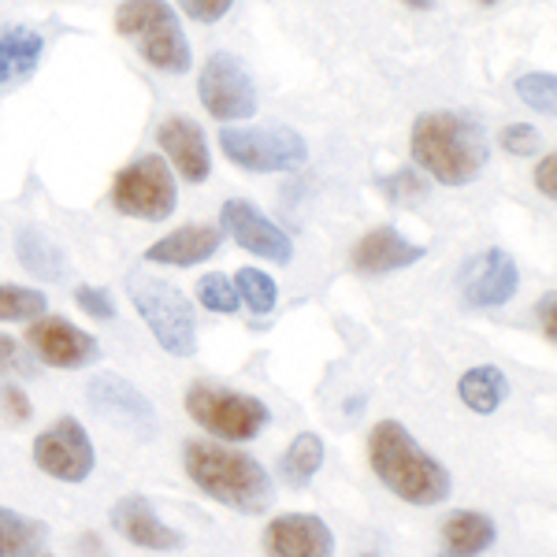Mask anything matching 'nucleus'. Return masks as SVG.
<instances>
[{
    "label": "nucleus",
    "mask_w": 557,
    "mask_h": 557,
    "mask_svg": "<svg viewBox=\"0 0 557 557\" xmlns=\"http://www.w3.org/2000/svg\"><path fill=\"white\" fill-rule=\"evenodd\" d=\"M412 160L443 186H469L491 160L487 131L465 112H424L412 123Z\"/></svg>",
    "instance_id": "nucleus-1"
},
{
    "label": "nucleus",
    "mask_w": 557,
    "mask_h": 557,
    "mask_svg": "<svg viewBox=\"0 0 557 557\" xmlns=\"http://www.w3.org/2000/svg\"><path fill=\"white\" fill-rule=\"evenodd\" d=\"M368 461L380 483L391 494H398L409 506H443L454 494V480L424 446L409 435L398 420H380L368 435Z\"/></svg>",
    "instance_id": "nucleus-2"
},
{
    "label": "nucleus",
    "mask_w": 557,
    "mask_h": 557,
    "mask_svg": "<svg viewBox=\"0 0 557 557\" xmlns=\"http://www.w3.org/2000/svg\"><path fill=\"white\" fill-rule=\"evenodd\" d=\"M183 465L186 475L197 483V491H205L220 506L246 517H260L272 509L275 483L257 457L242 454L235 446H215V443H201V438H190L183 446Z\"/></svg>",
    "instance_id": "nucleus-3"
},
{
    "label": "nucleus",
    "mask_w": 557,
    "mask_h": 557,
    "mask_svg": "<svg viewBox=\"0 0 557 557\" xmlns=\"http://www.w3.org/2000/svg\"><path fill=\"white\" fill-rule=\"evenodd\" d=\"M115 30L141 52L149 67L164 75H186L194 64L186 30L168 0H123L115 8Z\"/></svg>",
    "instance_id": "nucleus-4"
},
{
    "label": "nucleus",
    "mask_w": 557,
    "mask_h": 557,
    "mask_svg": "<svg viewBox=\"0 0 557 557\" xmlns=\"http://www.w3.org/2000/svg\"><path fill=\"white\" fill-rule=\"evenodd\" d=\"M127 294L138 309V317L146 320L160 346L172 357H194L197 354V320L194 305L168 278H157L149 272H131L127 275Z\"/></svg>",
    "instance_id": "nucleus-5"
},
{
    "label": "nucleus",
    "mask_w": 557,
    "mask_h": 557,
    "mask_svg": "<svg viewBox=\"0 0 557 557\" xmlns=\"http://www.w3.org/2000/svg\"><path fill=\"white\" fill-rule=\"evenodd\" d=\"M220 149L231 164L246 172L275 175V172H298L309 160V146L294 127L286 123H264V127H223Z\"/></svg>",
    "instance_id": "nucleus-6"
},
{
    "label": "nucleus",
    "mask_w": 557,
    "mask_h": 557,
    "mask_svg": "<svg viewBox=\"0 0 557 557\" xmlns=\"http://www.w3.org/2000/svg\"><path fill=\"white\" fill-rule=\"evenodd\" d=\"M186 412L209 435L223 438V443H249L272 420L268 406L253 398V394L223 391V386H209V383H194L186 391Z\"/></svg>",
    "instance_id": "nucleus-7"
},
{
    "label": "nucleus",
    "mask_w": 557,
    "mask_h": 557,
    "mask_svg": "<svg viewBox=\"0 0 557 557\" xmlns=\"http://www.w3.org/2000/svg\"><path fill=\"white\" fill-rule=\"evenodd\" d=\"M112 201L123 215H134V220H168L178 205V186L168 160L149 152V157H138L134 164H127L112 183Z\"/></svg>",
    "instance_id": "nucleus-8"
},
{
    "label": "nucleus",
    "mask_w": 557,
    "mask_h": 557,
    "mask_svg": "<svg viewBox=\"0 0 557 557\" xmlns=\"http://www.w3.org/2000/svg\"><path fill=\"white\" fill-rule=\"evenodd\" d=\"M197 97H201L205 112L220 123H238V120H253L257 115V86L253 75L242 67V60L235 52H212L201 67V78H197Z\"/></svg>",
    "instance_id": "nucleus-9"
},
{
    "label": "nucleus",
    "mask_w": 557,
    "mask_h": 557,
    "mask_svg": "<svg viewBox=\"0 0 557 557\" xmlns=\"http://www.w3.org/2000/svg\"><path fill=\"white\" fill-rule=\"evenodd\" d=\"M34 465L60 483H86L97 465V454H94V443H89V431L83 428V420L60 417L52 428H45L41 435L34 438Z\"/></svg>",
    "instance_id": "nucleus-10"
},
{
    "label": "nucleus",
    "mask_w": 557,
    "mask_h": 557,
    "mask_svg": "<svg viewBox=\"0 0 557 557\" xmlns=\"http://www.w3.org/2000/svg\"><path fill=\"white\" fill-rule=\"evenodd\" d=\"M86 401L101 412L112 428L127 431V435L141 438V443H149V438L160 431L157 406H152L138 386L127 383L123 375H115V372L94 375V380L86 383Z\"/></svg>",
    "instance_id": "nucleus-11"
},
{
    "label": "nucleus",
    "mask_w": 557,
    "mask_h": 557,
    "mask_svg": "<svg viewBox=\"0 0 557 557\" xmlns=\"http://www.w3.org/2000/svg\"><path fill=\"white\" fill-rule=\"evenodd\" d=\"M220 227L227 231L246 253L264 257V260H272V264H290L294 260V238L286 235L278 223L268 220L253 201L231 197L220 212Z\"/></svg>",
    "instance_id": "nucleus-12"
},
{
    "label": "nucleus",
    "mask_w": 557,
    "mask_h": 557,
    "mask_svg": "<svg viewBox=\"0 0 557 557\" xmlns=\"http://www.w3.org/2000/svg\"><path fill=\"white\" fill-rule=\"evenodd\" d=\"M26 343H30V349L38 354L41 364L67 368V372L94 364L97 357H101V343H97L89 331L75 327V323L64 320V317L30 320V327H26Z\"/></svg>",
    "instance_id": "nucleus-13"
},
{
    "label": "nucleus",
    "mask_w": 557,
    "mask_h": 557,
    "mask_svg": "<svg viewBox=\"0 0 557 557\" xmlns=\"http://www.w3.org/2000/svg\"><path fill=\"white\" fill-rule=\"evenodd\" d=\"M517 286H520L517 260L498 246L469 260V268H465V275H461L465 301L475 305V309H498V305H506L513 298Z\"/></svg>",
    "instance_id": "nucleus-14"
},
{
    "label": "nucleus",
    "mask_w": 557,
    "mask_h": 557,
    "mask_svg": "<svg viewBox=\"0 0 557 557\" xmlns=\"http://www.w3.org/2000/svg\"><path fill=\"white\" fill-rule=\"evenodd\" d=\"M112 528L120 532L127 543L141 546V550H183L186 546V535L175 532L172 524H164V520L157 517V509H152L149 498H141V494H127V498H120L112 506Z\"/></svg>",
    "instance_id": "nucleus-15"
},
{
    "label": "nucleus",
    "mask_w": 557,
    "mask_h": 557,
    "mask_svg": "<svg viewBox=\"0 0 557 557\" xmlns=\"http://www.w3.org/2000/svg\"><path fill=\"white\" fill-rule=\"evenodd\" d=\"M268 557H335V535L312 513H283L264 528Z\"/></svg>",
    "instance_id": "nucleus-16"
},
{
    "label": "nucleus",
    "mask_w": 557,
    "mask_h": 557,
    "mask_svg": "<svg viewBox=\"0 0 557 557\" xmlns=\"http://www.w3.org/2000/svg\"><path fill=\"white\" fill-rule=\"evenodd\" d=\"M157 141L186 183H205V178H209L212 152H209V138H205L197 120H190V115H172V120L160 123Z\"/></svg>",
    "instance_id": "nucleus-17"
},
{
    "label": "nucleus",
    "mask_w": 557,
    "mask_h": 557,
    "mask_svg": "<svg viewBox=\"0 0 557 557\" xmlns=\"http://www.w3.org/2000/svg\"><path fill=\"white\" fill-rule=\"evenodd\" d=\"M428 249L401 235L398 227H375L354 246V268L361 275H391L424 260Z\"/></svg>",
    "instance_id": "nucleus-18"
},
{
    "label": "nucleus",
    "mask_w": 557,
    "mask_h": 557,
    "mask_svg": "<svg viewBox=\"0 0 557 557\" xmlns=\"http://www.w3.org/2000/svg\"><path fill=\"white\" fill-rule=\"evenodd\" d=\"M223 246V231L209 227V223H190V227H178L168 238L152 242L146 249L149 264H168V268H194L205 264L220 253Z\"/></svg>",
    "instance_id": "nucleus-19"
},
{
    "label": "nucleus",
    "mask_w": 557,
    "mask_h": 557,
    "mask_svg": "<svg viewBox=\"0 0 557 557\" xmlns=\"http://www.w3.org/2000/svg\"><path fill=\"white\" fill-rule=\"evenodd\" d=\"M45 41L30 26H0V86H20L38 71Z\"/></svg>",
    "instance_id": "nucleus-20"
},
{
    "label": "nucleus",
    "mask_w": 557,
    "mask_h": 557,
    "mask_svg": "<svg viewBox=\"0 0 557 557\" xmlns=\"http://www.w3.org/2000/svg\"><path fill=\"white\" fill-rule=\"evenodd\" d=\"M498 528L487 513H472V509H457L443 520V557H480L491 550Z\"/></svg>",
    "instance_id": "nucleus-21"
},
{
    "label": "nucleus",
    "mask_w": 557,
    "mask_h": 557,
    "mask_svg": "<svg viewBox=\"0 0 557 557\" xmlns=\"http://www.w3.org/2000/svg\"><path fill=\"white\" fill-rule=\"evenodd\" d=\"M15 257L30 275L45 278V283H64L67 278V253L38 227H23L15 238Z\"/></svg>",
    "instance_id": "nucleus-22"
},
{
    "label": "nucleus",
    "mask_w": 557,
    "mask_h": 557,
    "mask_svg": "<svg viewBox=\"0 0 557 557\" xmlns=\"http://www.w3.org/2000/svg\"><path fill=\"white\" fill-rule=\"evenodd\" d=\"M457 394H461V401L472 412H483V417H487V412L502 409V401L509 398V380H506V372H502V368L480 364V368H469V372L461 375Z\"/></svg>",
    "instance_id": "nucleus-23"
},
{
    "label": "nucleus",
    "mask_w": 557,
    "mask_h": 557,
    "mask_svg": "<svg viewBox=\"0 0 557 557\" xmlns=\"http://www.w3.org/2000/svg\"><path fill=\"white\" fill-rule=\"evenodd\" d=\"M45 539H49L45 520L0 506V557H30L41 550Z\"/></svg>",
    "instance_id": "nucleus-24"
},
{
    "label": "nucleus",
    "mask_w": 557,
    "mask_h": 557,
    "mask_svg": "<svg viewBox=\"0 0 557 557\" xmlns=\"http://www.w3.org/2000/svg\"><path fill=\"white\" fill-rule=\"evenodd\" d=\"M320 465H323V438L312 435V431H301V435L290 443V450L283 454L278 472L286 475V483H290V487H305V483L320 472Z\"/></svg>",
    "instance_id": "nucleus-25"
},
{
    "label": "nucleus",
    "mask_w": 557,
    "mask_h": 557,
    "mask_svg": "<svg viewBox=\"0 0 557 557\" xmlns=\"http://www.w3.org/2000/svg\"><path fill=\"white\" fill-rule=\"evenodd\" d=\"M49 298L34 286H15V283H0V323H30L45 317Z\"/></svg>",
    "instance_id": "nucleus-26"
},
{
    "label": "nucleus",
    "mask_w": 557,
    "mask_h": 557,
    "mask_svg": "<svg viewBox=\"0 0 557 557\" xmlns=\"http://www.w3.org/2000/svg\"><path fill=\"white\" fill-rule=\"evenodd\" d=\"M235 290H238V298L246 301V309L257 312V317H268V312H275L278 286H275V278L268 275V272H260V268H242L238 278H235Z\"/></svg>",
    "instance_id": "nucleus-27"
},
{
    "label": "nucleus",
    "mask_w": 557,
    "mask_h": 557,
    "mask_svg": "<svg viewBox=\"0 0 557 557\" xmlns=\"http://www.w3.org/2000/svg\"><path fill=\"white\" fill-rule=\"evenodd\" d=\"M197 301H201L209 312H220V317H231V312L242 309L235 278H227L223 272H209V275L197 278Z\"/></svg>",
    "instance_id": "nucleus-28"
},
{
    "label": "nucleus",
    "mask_w": 557,
    "mask_h": 557,
    "mask_svg": "<svg viewBox=\"0 0 557 557\" xmlns=\"http://www.w3.org/2000/svg\"><path fill=\"white\" fill-rule=\"evenodd\" d=\"M517 97L539 115H554L557 112V78L550 71H528L517 78Z\"/></svg>",
    "instance_id": "nucleus-29"
},
{
    "label": "nucleus",
    "mask_w": 557,
    "mask_h": 557,
    "mask_svg": "<svg viewBox=\"0 0 557 557\" xmlns=\"http://www.w3.org/2000/svg\"><path fill=\"white\" fill-rule=\"evenodd\" d=\"M38 372V364L30 357H23V349L15 338L0 335V383H12V380H30Z\"/></svg>",
    "instance_id": "nucleus-30"
},
{
    "label": "nucleus",
    "mask_w": 557,
    "mask_h": 557,
    "mask_svg": "<svg viewBox=\"0 0 557 557\" xmlns=\"http://www.w3.org/2000/svg\"><path fill=\"white\" fill-rule=\"evenodd\" d=\"M0 417L8 420V424H15V428H23L26 420L34 417V406H30V398H26V391L20 383H0Z\"/></svg>",
    "instance_id": "nucleus-31"
},
{
    "label": "nucleus",
    "mask_w": 557,
    "mask_h": 557,
    "mask_svg": "<svg viewBox=\"0 0 557 557\" xmlns=\"http://www.w3.org/2000/svg\"><path fill=\"white\" fill-rule=\"evenodd\" d=\"M502 149L513 152V157H535L543 149V134L532 123H513V127L502 131Z\"/></svg>",
    "instance_id": "nucleus-32"
},
{
    "label": "nucleus",
    "mask_w": 557,
    "mask_h": 557,
    "mask_svg": "<svg viewBox=\"0 0 557 557\" xmlns=\"http://www.w3.org/2000/svg\"><path fill=\"white\" fill-rule=\"evenodd\" d=\"M75 305L94 320H115V298L104 290V286H78L75 290Z\"/></svg>",
    "instance_id": "nucleus-33"
},
{
    "label": "nucleus",
    "mask_w": 557,
    "mask_h": 557,
    "mask_svg": "<svg viewBox=\"0 0 557 557\" xmlns=\"http://www.w3.org/2000/svg\"><path fill=\"white\" fill-rule=\"evenodd\" d=\"M231 4H235V0H178V8H183L194 23H220L223 15L231 12Z\"/></svg>",
    "instance_id": "nucleus-34"
},
{
    "label": "nucleus",
    "mask_w": 557,
    "mask_h": 557,
    "mask_svg": "<svg viewBox=\"0 0 557 557\" xmlns=\"http://www.w3.org/2000/svg\"><path fill=\"white\" fill-rule=\"evenodd\" d=\"M383 190L391 194V197H398V201H406V197H420L424 194V183H420L412 172H398V175H391L383 183Z\"/></svg>",
    "instance_id": "nucleus-35"
},
{
    "label": "nucleus",
    "mask_w": 557,
    "mask_h": 557,
    "mask_svg": "<svg viewBox=\"0 0 557 557\" xmlns=\"http://www.w3.org/2000/svg\"><path fill=\"white\" fill-rule=\"evenodd\" d=\"M535 186H539V194H543L546 201H554V197H557V157H554V152H546L543 164L535 168Z\"/></svg>",
    "instance_id": "nucleus-36"
},
{
    "label": "nucleus",
    "mask_w": 557,
    "mask_h": 557,
    "mask_svg": "<svg viewBox=\"0 0 557 557\" xmlns=\"http://www.w3.org/2000/svg\"><path fill=\"white\" fill-rule=\"evenodd\" d=\"M554 305H557V294H543V301L535 305V312H539V323H543V331H546V338H557V320H554Z\"/></svg>",
    "instance_id": "nucleus-37"
},
{
    "label": "nucleus",
    "mask_w": 557,
    "mask_h": 557,
    "mask_svg": "<svg viewBox=\"0 0 557 557\" xmlns=\"http://www.w3.org/2000/svg\"><path fill=\"white\" fill-rule=\"evenodd\" d=\"M409 8H435V0H406Z\"/></svg>",
    "instance_id": "nucleus-38"
},
{
    "label": "nucleus",
    "mask_w": 557,
    "mask_h": 557,
    "mask_svg": "<svg viewBox=\"0 0 557 557\" xmlns=\"http://www.w3.org/2000/svg\"><path fill=\"white\" fill-rule=\"evenodd\" d=\"M30 557H52V554H30Z\"/></svg>",
    "instance_id": "nucleus-39"
},
{
    "label": "nucleus",
    "mask_w": 557,
    "mask_h": 557,
    "mask_svg": "<svg viewBox=\"0 0 557 557\" xmlns=\"http://www.w3.org/2000/svg\"><path fill=\"white\" fill-rule=\"evenodd\" d=\"M480 4H494V0H480Z\"/></svg>",
    "instance_id": "nucleus-40"
}]
</instances>
